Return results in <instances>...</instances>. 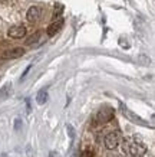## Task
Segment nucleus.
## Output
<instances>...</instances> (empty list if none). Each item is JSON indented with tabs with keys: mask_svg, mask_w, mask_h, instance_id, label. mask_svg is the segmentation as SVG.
I'll use <instances>...</instances> for the list:
<instances>
[{
	"mask_svg": "<svg viewBox=\"0 0 155 157\" xmlns=\"http://www.w3.org/2000/svg\"><path fill=\"white\" fill-rule=\"evenodd\" d=\"M122 150L127 154H136L141 156L146 151V147L144 146V143H138V141H131V140H124L122 143Z\"/></svg>",
	"mask_w": 155,
	"mask_h": 157,
	"instance_id": "obj_1",
	"label": "nucleus"
},
{
	"mask_svg": "<svg viewBox=\"0 0 155 157\" xmlns=\"http://www.w3.org/2000/svg\"><path fill=\"white\" fill-rule=\"evenodd\" d=\"M113 114H115V109L111 108V107H105V108L99 109V113L96 114V121L101 124L108 123L113 118Z\"/></svg>",
	"mask_w": 155,
	"mask_h": 157,
	"instance_id": "obj_2",
	"label": "nucleus"
},
{
	"mask_svg": "<svg viewBox=\"0 0 155 157\" xmlns=\"http://www.w3.org/2000/svg\"><path fill=\"white\" fill-rule=\"evenodd\" d=\"M122 113H124V115H125V117H127L129 121H132L134 124H138V125H144V127H152V125H149L148 123H145V121H144L141 117H138V115L134 114L132 111H129L127 107H122Z\"/></svg>",
	"mask_w": 155,
	"mask_h": 157,
	"instance_id": "obj_3",
	"label": "nucleus"
},
{
	"mask_svg": "<svg viewBox=\"0 0 155 157\" xmlns=\"http://www.w3.org/2000/svg\"><path fill=\"white\" fill-rule=\"evenodd\" d=\"M118 144H119V134L116 131H112V133L106 134V137H105V147L108 148V150L116 148Z\"/></svg>",
	"mask_w": 155,
	"mask_h": 157,
	"instance_id": "obj_4",
	"label": "nucleus"
},
{
	"mask_svg": "<svg viewBox=\"0 0 155 157\" xmlns=\"http://www.w3.org/2000/svg\"><path fill=\"white\" fill-rule=\"evenodd\" d=\"M10 38L13 39H22L26 36V28L22 26V25H16V26H12L9 29V32H7Z\"/></svg>",
	"mask_w": 155,
	"mask_h": 157,
	"instance_id": "obj_5",
	"label": "nucleus"
},
{
	"mask_svg": "<svg viewBox=\"0 0 155 157\" xmlns=\"http://www.w3.org/2000/svg\"><path fill=\"white\" fill-rule=\"evenodd\" d=\"M26 17H28L29 22H36V20L40 17V9H39L38 6H32V7L28 10Z\"/></svg>",
	"mask_w": 155,
	"mask_h": 157,
	"instance_id": "obj_6",
	"label": "nucleus"
},
{
	"mask_svg": "<svg viewBox=\"0 0 155 157\" xmlns=\"http://www.w3.org/2000/svg\"><path fill=\"white\" fill-rule=\"evenodd\" d=\"M23 53H24L23 48H13V49H10V51H7V52H5V58H7V59H16V58H20Z\"/></svg>",
	"mask_w": 155,
	"mask_h": 157,
	"instance_id": "obj_7",
	"label": "nucleus"
},
{
	"mask_svg": "<svg viewBox=\"0 0 155 157\" xmlns=\"http://www.w3.org/2000/svg\"><path fill=\"white\" fill-rule=\"evenodd\" d=\"M62 26H63V19H59L57 22H53V23L47 28V35H49V36H53L56 32H59V30H61Z\"/></svg>",
	"mask_w": 155,
	"mask_h": 157,
	"instance_id": "obj_8",
	"label": "nucleus"
},
{
	"mask_svg": "<svg viewBox=\"0 0 155 157\" xmlns=\"http://www.w3.org/2000/svg\"><path fill=\"white\" fill-rule=\"evenodd\" d=\"M47 98H49L47 91L46 90H40L39 91V94H38V97H36V102H38L39 105H43L47 101Z\"/></svg>",
	"mask_w": 155,
	"mask_h": 157,
	"instance_id": "obj_9",
	"label": "nucleus"
},
{
	"mask_svg": "<svg viewBox=\"0 0 155 157\" xmlns=\"http://www.w3.org/2000/svg\"><path fill=\"white\" fill-rule=\"evenodd\" d=\"M39 38H40V32H36V33L32 35V36H30V38L26 40V45H32V43H35Z\"/></svg>",
	"mask_w": 155,
	"mask_h": 157,
	"instance_id": "obj_10",
	"label": "nucleus"
},
{
	"mask_svg": "<svg viewBox=\"0 0 155 157\" xmlns=\"http://www.w3.org/2000/svg\"><path fill=\"white\" fill-rule=\"evenodd\" d=\"M66 131H68V134H69V137H71L72 140L75 138V128L72 127L71 124H68V125H66Z\"/></svg>",
	"mask_w": 155,
	"mask_h": 157,
	"instance_id": "obj_11",
	"label": "nucleus"
},
{
	"mask_svg": "<svg viewBox=\"0 0 155 157\" xmlns=\"http://www.w3.org/2000/svg\"><path fill=\"white\" fill-rule=\"evenodd\" d=\"M20 128H22V120L16 118L14 120V131H20Z\"/></svg>",
	"mask_w": 155,
	"mask_h": 157,
	"instance_id": "obj_12",
	"label": "nucleus"
},
{
	"mask_svg": "<svg viewBox=\"0 0 155 157\" xmlns=\"http://www.w3.org/2000/svg\"><path fill=\"white\" fill-rule=\"evenodd\" d=\"M62 10H63V6L62 5H57V7H55V17L62 13Z\"/></svg>",
	"mask_w": 155,
	"mask_h": 157,
	"instance_id": "obj_13",
	"label": "nucleus"
},
{
	"mask_svg": "<svg viewBox=\"0 0 155 157\" xmlns=\"http://www.w3.org/2000/svg\"><path fill=\"white\" fill-rule=\"evenodd\" d=\"M30 68H32V67H28V68H26V71H24V74L22 75V79H24V78H26V75H28V72L30 71Z\"/></svg>",
	"mask_w": 155,
	"mask_h": 157,
	"instance_id": "obj_14",
	"label": "nucleus"
},
{
	"mask_svg": "<svg viewBox=\"0 0 155 157\" xmlns=\"http://www.w3.org/2000/svg\"><path fill=\"white\" fill-rule=\"evenodd\" d=\"M0 157H7V153H2V156Z\"/></svg>",
	"mask_w": 155,
	"mask_h": 157,
	"instance_id": "obj_15",
	"label": "nucleus"
},
{
	"mask_svg": "<svg viewBox=\"0 0 155 157\" xmlns=\"http://www.w3.org/2000/svg\"><path fill=\"white\" fill-rule=\"evenodd\" d=\"M129 157H142V156H136V154H131Z\"/></svg>",
	"mask_w": 155,
	"mask_h": 157,
	"instance_id": "obj_16",
	"label": "nucleus"
}]
</instances>
